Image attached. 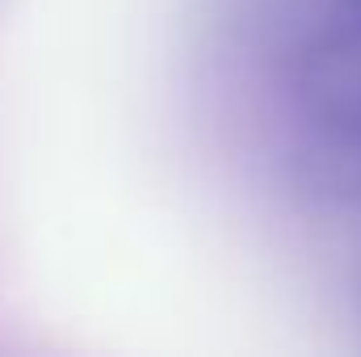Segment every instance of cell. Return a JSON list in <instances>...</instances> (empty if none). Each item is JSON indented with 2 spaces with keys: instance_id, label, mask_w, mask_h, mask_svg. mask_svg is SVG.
Wrapping results in <instances>:
<instances>
[{
  "instance_id": "1",
  "label": "cell",
  "mask_w": 361,
  "mask_h": 357,
  "mask_svg": "<svg viewBox=\"0 0 361 357\" xmlns=\"http://www.w3.org/2000/svg\"><path fill=\"white\" fill-rule=\"evenodd\" d=\"M0 4H4V0H0Z\"/></svg>"
}]
</instances>
